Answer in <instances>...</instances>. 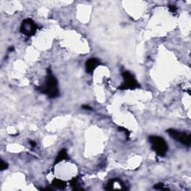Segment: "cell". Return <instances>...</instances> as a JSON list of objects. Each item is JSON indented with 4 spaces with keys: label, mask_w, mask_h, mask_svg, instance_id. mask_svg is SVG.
Wrapping results in <instances>:
<instances>
[{
    "label": "cell",
    "mask_w": 191,
    "mask_h": 191,
    "mask_svg": "<svg viewBox=\"0 0 191 191\" xmlns=\"http://www.w3.org/2000/svg\"><path fill=\"white\" fill-rule=\"evenodd\" d=\"M29 143H30V145L32 146V147H35L36 145H37V143H36V142H34V141H29Z\"/></svg>",
    "instance_id": "5bb4252c"
},
{
    "label": "cell",
    "mask_w": 191,
    "mask_h": 191,
    "mask_svg": "<svg viewBox=\"0 0 191 191\" xmlns=\"http://www.w3.org/2000/svg\"><path fill=\"white\" fill-rule=\"evenodd\" d=\"M37 31V25L31 19H26L20 26V32L28 37L34 35Z\"/></svg>",
    "instance_id": "5b68a950"
},
{
    "label": "cell",
    "mask_w": 191,
    "mask_h": 191,
    "mask_svg": "<svg viewBox=\"0 0 191 191\" xmlns=\"http://www.w3.org/2000/svg\"><path fill=\"white\" fill-rule=\"evenodd\" d=\"M123 76V83L119 87V90H134V89L140 88V85L137 81L135 79L134 75L128 71H124L122 73Z\"/></svg>",
    "instance_id": "3957f363"
},
{
    "label": "cell",
    "mask_w": 191,
    "mask_h": 191,
    "mask_svg": "<svg viewBox=\"0 0 191 191\" xmlns=\"http://www.w3.org/2000/svg\"><path fill=\"white\" fill-rule=\"evenodd\" d=\"M154 188L156 189V190H167V188H165V187H164V185L163 183L155 184V185L154 186Z\"/></svg>",
    "instance_id": "9c48e42d"
},
{
    "label": "cell",
    "mask_w": 191,
    "mask_h": 191,
    "mask_svg": "<svg viewBox=\"0 0 191 191\" xmlns=\"http://www.w3.org/2000/svg\"><path fill=\"white\" fill-rule=\"evenodd\" d=\"M149 141L151 143V147L153 151L160 157H164L168 151V145L162 137L150 136Z\"/></svg>",
    "instance_id": "7a4b0ae2"
},
{
    "label": "cell",
    "mask_w": 191,
    "mask_h": 191,
    "mask_svg": "<svg viewBox=\"0 0 191 191\" xmlns=\"http://www.w3.org/2000/svg\"><path fill=\"white\" fill-rule=\"evenodd\" d=\"M169 9L171 13H175L176 11H177V8H176L175 5H169Z\"/></svg>",
    "instance_id": "7c38bea8"
},
{
    "label": "cell",
    "mask_w": 191,
    "mask_h": 191,
    "mask_svg": "<svg viewBox=\"0 0 191 191\" xmlns=\"http://www.w3.org/2000/svg\"><path fill=\"white\" fill-rule=\"evenodd\" d=\"M82 108L85 110H88V111H91L92 110L91 107L89 106V105H83V106H82Z\"/></svg>",
    "instance_id": "4fadbf2b"
},
{
    "label": "cell",
    "mask_w": 191,
    "mask_h": 191,
    "mask_svg": "<svg viewBox=\"0 0 191 191\" xmlns=\"http://www.w3.org/2000/svg\"><path fill=\"white\" fill-rule=\"evenodd\" d=\"M69 158L68 155H67V151L66 149H63L60 151V152L58 153V155L56 157L55 161V164L54 165H56V164H58L59 162L62 161L63 160H67Z\"/></svg>",
    "instance_id": "52a82bcc"
},
{
    "label": "cell",
    "mask_w": 191,
    "mask_h": 191,
    "mask_svg": "<svg viewBox=\"0 0 191 191\" xmlns=\"http://www.w3.org/2000/svg\"><path fill=\"white\" fill-rule=\"evenodd\" d=\"M8 164L5 162V161H4L3 160H2L1 161V166H0V169H1V171H3V170H5V169H8Z\"/></svg>",
    "instance_id": "30bf717a"
},
{
    "label": "cell",
    "mask_w": 191,
    "mask_h": 191,
    "mask_svg": "<svg viewBox=\"0 0 191 191\" xmlns=\"http://www.w3.org/2000/svg\"><path fill=\"white\" fill-rule=\"evenodd\" d=\"M52 185H53L54 187H56V188L60 189V190H63V189H64L66 187H67V184H66V182L58 179H54L52 182Z\"/></svg>",
    "instance_id": "ba28073f"
},
{
    "label": "cell",
    "mask_w": 191,
    "mask_h": 191,
    "mask_svg": "<svg viewBox=\"0 0 191 191\" xmlns=\"http://www.w3.org/2000/svg\"><path fill=\"white\" fill-rule=\"evenodd\" d=\"M42 93L46 94L49 98L55 99L59 96V89L57 80L55 75L52 74L50 69L47 70V76L46 78L44 85L39 88V90Z\"/></svg>",
    "instance_id": "6da1fadb"
},
{
    "label": "cell",
    "mask_w": 191,
    "mask_h": 191,
    "mask_svg": "<svg viewBox=\"0 0 191 191\" xmlns=\"http://www.w3.org/2000/svg\"><path fill=\"white\" fill-rule=\"evenodd\" d=\"M119 130H120V131H123V132H124L125 134H126V137H127L128 139V138H129L130 131H128V130L126 129V128H123V127H119Z\"/></svg>",
    "instance_id": "8fae6325"
},
{
    "label": "cell",
    "mask_w": 191,
    "mask_h": 191,
    "mask_svg": "<svg viewBox=\"0 0 191 191\" xmlns=\"http://www.w3.org/2000/svg\"><path fill=\"white\" fill-rule=\"evenodd\" d=\"M100 64H101V62L98 58H95V57L88 58L85 64V70H86L87 73L90 74V75L93 74L94 70Z\"/></svg>",
    "instance_id": "8992f818"
},
{
    "label": "cell",
    "mask_w": 191,
    "mask_h": 191,
    "mask_svg": "<svg viewBox=\"0 0 191 191\" xmlns=\"http://www.w3.org/2000/svg\"><path fill=\"white\" fill-rule=\"evenodd\" d=\"M14 47H10L9 51H10V52H12V51H14Z\"/></svg>",
    "instance_id": "9a60e30c"
},
{
    "label": "cell",
    "mask_w": 191,
    "mask_h": 191,
    "mask_svg": "<svg viewBox=\"0 0 191 191\" xmlns=\"http://www.w3.org/2000/svg\"><path fill=\"white\" fill-rule=\"evenodd\" d=\"M167 132L169 134V136L172 137V138L175 139V141L182 143V144L186 146H190L191 143V136L190 134H187L185 132H181L175 129L169 128L167 130Z\"/></svg>",
    "instance_id": "277c9868"
}]
</instances>
